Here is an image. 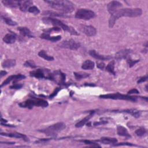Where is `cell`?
I'll list each match as a JSON object with an SVG mask.
<instances>
[{
    "label": "cell",
    "instance_id": "1",
    "mask_svg": "<svg viewBox=\"0 0 148 148\" xmlns=\"http://www.w3.org/2000/svg\"><path fill=\"white\" fill-rule=\"evenodd\" d=\"M142 10L140 8H125L117 9L113 14H110V17L109 19V27L112 28L116 21L121 17H136L142 14Z\"/></svg>",
    "mask_w": 148,
    "mask_h": 148
},
{
    "label": "cell",
    "instance_id": "2",
    "mask_svg": "<svg viewBox=\"0 0 148 148\" xmlns=\"http://www.w3.org/2000/svg\"><path fill=\"white\" fill-rule=\"evenodd\" d=\"M45 2L48 3L51 8L65 13H71L75 9V6L73 3L69 1L49 0V1H45Z\"/></svg>",
    "mask_w": 148,
    "mask_h": 148
},
{
    "label": "cell",
    "instance_id": "3",
    "mask_svg": "<svg viewBox=\"0 0 148 148\" xmlns=\"http://www.w3.org/2000/svg\"><path fill=\"white\" fill-rule=\"evenodd\" d=\"M43 21L45 24H51L56 27H60L62 29L66 31H68L71 35H78L79 34L71 26L67 25L63 23L61 20L51 17H45L43 18Z\"/></svg>",
    "mask_w": 148,
    "mask_h": 148
},
{
    "label": "cell",
    "instance_id": "4",
    "mask_svg": "<svg viewBox=\"0 0 148 148\" xmlns=\"http://www.w3.org/2000/svg\"><path fill=\"white\" fill-rule=\"evenodd\" d=\"M65 124L62 122H58L51 125H50L46 128L39 130L38 131L44 133L47 136H56L58 132L62 131L65 128Z\"/></svg>",
    "mask_w": 148,
    "mask_h": 148
},
{
    "label": "cell",
    "instance_id": "5",
    "mask_svg": "<svg viewBox=\"0 0 148 148\" xmlns=\"http://www.w3.org/2000/svg\"><path fill=\"white\" fill-rule=\"evenodd\" d=\"M18 105L21 108L32 109L34 106L45 108L49 105V103L46 101L43 100L42 99L32 98L31 99H28L24 102H22L20 103Z\"/></svg>",
    "mask_w": 148,
    "mask_h": 148
},
{
    "label": "cell",
    "instance_id": "6",
    "mask_svg": "<svg viewBox=\"0 0 148 148\" xmlns=\"http://www.w3.org/2000/svg\"><path fill=\"white\" fill-rule=\"evenodd\" d=\"M99 98L103 99H122V100H126V101H130L132 102L136 101L137 97L130 96L128 95L121 94L119 92L115 94H103L99 95Z\"/></svg>",
    "mask_w": 148,
    "mask_h": 148
},
{
    "label": "cell",
    "instance_id": "7",
    "mask_svg": "<svg viewBox=\"0 0 148 148\" xmlns=\"http://www.w3.org/2000/svg\"><path fill=\"white\" fill-rule=\"evenodd\" d=\"M95 17V13L87 9H80L75 13V17L79 19L88 20Z\"/></svg>",
    "mask_w": 148,
    "mask_h": 148
},
{
    "label": "cell",
    "instance_id": "8",
    "mask_svg": "<svg viewBox=\"0 0 148 148\" xmlns=\"http://www.w3.org/2000/svg\"><path fill=\"white\" fill-rule=\"evenodd\" d=\"M58 46L59 47L62 48H66L71 50H76L80 47V44L79 42H76L73 39H71L68 40H63L58 44Z\"/></svg>",
    "mask_w": 148,
    "mask_h": 148
},
{
    "label": "cell",
    "instance_id": "9",
    "mask_svg": "<svg viewBox=\"0 0 148 148\" xmlns=\"http://www.w3.org/2000/svg\"><path fill=\"white\" fill-rule=\"evenodd\" d=\"M80 29L88 36H93L97 34L96 29L92 25H81Z\"/></svg>",
    "mask_w": 148,
    "mask_h": 148
},
{
    "label": "cell",
    "instance_id": "10",
    "mask_svg": "<svg viewBox=\"0 0 148 148\" xmlns=\"http://www.w3.org/2000/svg\"><path fill=\"white\" fill-rule=\"evenodd\" d=\"M132 50L131 49L121 50L116 53L115 58L117 60L127 58L132 53Z\"/></svg>",
    "mask_w": 148,
    "mask_h": 148
},
{
    "label": "cell",
    "instance_id": "11",
    "mask_svg": "<svg viewBox=\"0 0 148 148\" xmlns=\"http://www.w3.org/2000/svg\"><path fill=\"white\" fill-rule=\"evenodd\" d=\"M121 6H122V3L121 2L117 1H112L108 4L107 8L109 13L112 14L115 11H116Z\"/></svg>",
    "mask_w": 148,
    "mask_h": 148
},
{
    "label": "cell",
    "instance_id": "12",
    "mask_svg": "<svg viewBox=\"0 0 148 148\" xmlns=\"http://www.w3.org/2000/svg\"><path fill=\"white\" fill-rule=\"evenodd\" d=\"M24 78H25V76L23 75H21V74L11 75V76H9L8 77H7V79L3 81V82L1 85V87L8 84V83H9L12 80H14H14H21V79H24Z\"/></svg>",
    "mask_w": 148,
    "mask_h": 148
},
{
    "label": "cell",
    "instance_id": "13",
    "mask_svg": "<svg viewBox=\"0 0 148 148\" xmlns=\"http://www.w3.org/2000/svg\"><path fill=\"white\" fill-rule=\"evenodd\" d=\"M1 135L6 136H9L11 138H21L23 139L26 142L29 141L28 138L24 134H21V133H18V132H10V133H2L1 132Z\"/></svg>",
    "mask_w": 148,
    "mask_h": 148
},
{
    "label": "cell",
    "instance_id": "14",
    "mask_svg": "<svg viewBox=\"0 0 148 148\" xmlns=\"http://www.w3.org/2000/svg\"><path fill=\"white\" fill-rule=\"evenodd\" d=\"M89 54L94 57L95 59L97 60H110L111 59L112 57L110 56H103V55H101L99 54L98 53L96 52L95 50H90L88 52Z\"/></svg>",
    "mask_w": 148,
    "mask_h": 148
},
{
    "label": "cell",
    "instance_id": "15",
    "mask_svg": "<svg viewBox=\"0 0 148 148\" xmlns=\"http://www.w3.org/2000/svg\"><path fill=\"white\" fill-rule=\"evenodd\" d=\"M47 70H43L42 69H38L35 71H32L29 72V75L32 77H35L38 79L46 78L45 72Z\"/></svg>",
    "mask_w": 148,
    "mask_h": 148
},
{
    "label": "cell",
    "instance_id": "16",
    "mask_svg": "<svg viewBox=\"0 0 148 148\" xmlns=\"http://www.w3.org/2000/svg\"><path fill=\"white\" fill-rule=\"evenodd\" d=\"M33 2L31 1H20L19 8L22 12H26L31 6Z\"/></svg>",
    "mask_w": 148,
    "mask_h": 148
},
{
    "label": "cell",
    "instance_id": "17",
    "mask_svg": "<svg viewBox=\"0 0 148 148\" xmlns=\"http://www.w3.org/2000/svg\"><path fill=\"white\" fill-rule=\"evenodd\" d=\"M117 132L119 135L125 136L127 138H131V136L128 133L127 128L122 125H118L117 127Z\"/></svg>",
    "mask_w": 148,
    "mask_h": 148
},
{
    "label": "cell",
    "instance_id": "18",
    "mask_svg": "<svg viewBox=\"0 0 148 148\" xmlns=\"http://www.w3.org/2000/svg\"><path fill=\"white\" fill-rule=\"evenodd\" d=\"M40 38L44 39H46L48 40H50L51 42H57L60 40L61 39V36L60 35H58L56 36H51L49 34L47 33H43L40 36Z\"/></svg>",
    "mask_w": 148,
    "mask_h": 148
},
{
    "label": "cell",
    "instance_id": "19",
    "mask_svg": "<svg viewBox=\"0 0 148 148\" xmlns=\"http://www.w3.org/2000/svg\"><path fill=\"white\" fill-rule=\"evenodd\" d=\"M2 2L5 6L10 8H17L20 6V1H13V0H3Z\"/></svg>",
    "mask_w": 148,
    "mask_h": 148
},
{
    "label": "cell",
    "instance_id": "20",
    "mask_svg": "<svg viewBox=\"0 0 148 148\" xmlns=\"http://www.w3.org/2000/svg\"><path fill=\"white\" fill-rule=\"evenodd\" d=\"M16 35L13 33L7 34L3 38V42H5L6 43H8V44L13 43L16 41Z\"/></svg>",
    "mask_w": 148,
    "mask_h": 148
},
{
    "label": "cell",
    "instance_id": "21",
    "mask_svg": "<svg viewBox=\"0 0 148 148\" xmlns=\"http://www.w3.org/2000/svg\"><path fill=\"white\" fill-rule=\"evenodd\" d=\"M94 113V110H92L90 112V114L87 116L86 117H85L84 119H83L81 121H80L79 122H78L75 125V127H77V128H79V127H83L86 123H87V122L88 121V120L90 119V118L93 116Z\"/></svg>",
    "mask_w": 148,
    "mask_h": 148
},
{
    "label": "cell",
    "instance_id": "22",
    "mask_svg": "<svg viewBox=\"0 0 148 148\" xmlns=\"http://www.w3.org/2000/svg\"><path fill=\"white\" fill-rule=\"evenodd\" d=\"M17 29L20 31V33L24 36H28L29 38H33L34 36L32 35L31 31L27 27H20L17 28Z\"/></svg>",
    "mask_w": 148,
    "mask_h": 148
},
{
    "label": "cell",
    "instance_id": "23",
    "mask_svg": "<svg viewBox=\"0 0 148 148\" xmlns=\"http://www.w3.org/2000/svg\"><path fill=\"white\" fill-rule=\"evenodd\" d=\"M95 66V64L92 61L90 60H86L82 65V68L85 70H90L94 69Z\"/></svg>",
    "mask_w": 148,
    "mask_h": 148
},
{
    "label": "cell",
    "instance_id": "24",
    "mask_svg": "<svg viewBox=\"0 0 148 148\" xmlns=\"http://www.w3.org/2000/svg\"><path fill=\"white\" fill-rule=\"evenodd\" d=\"M16 60L13 59H6L2 63V66L3 68H9L14 66L16 65Z\"/></svg>",
    "mask_w": 148,
    "mask_h": 148
},
{
    "label": "cell",
    "instance_id": "25",
    "mask_svg": "<svg viewBox=\"0 0 148 148\" xmlns=\"http://www.w3.org/2000/svg\"><path fill=\"white\" fill-rule=\"evenodd\" d=\"M104 144H114L116 143L117 140L114 138H109V137H102L100 140H98Z\"/></svg>",
    "mask_w": 148,
    "mask_h": 148
},
{
    "label": "cell",
    "instance_id": "26",
    "mask_svg": "<svg viewBox=\"0 0 148 148\" xmlns=\"http://www.w3.org/2000/svg\"><path fill=\"white\" fill-rule=\"evenodd\" d=\"M121 112H125L128 114H130L132 116L138 118L140 116V112L139 110L135 109H125L123 110H121Z\"/></svg>",
    "mask_w": 148,
    "mask_h": 148
},
{
    "label": "cell",
    "instance_id": "27",
    "mask_svg": "<svg viewBox=\"0 0 148 148\" xmlns=\"http://www.w3.org/2000/svg\"><path fill=\"white\" fill-rule=\"evenodd\" d=\"M38 56L40 57H42L43 58H44L47 61H53L54 60V58L52 56H49L47 53L44 50H40L39 53H38Z\"/></svg>",
    "mask_w": 148,
    "mask_h": 148
},
{
    "label": "cell",
    "instance_id": "28",
    "mask_svg": "<svg viewBox=\"0 0 148 148\" xmlns=\"http://www.w3.org/2000/svg\"><path fill=\"white\" fill-rule=\"evenodd\" d=\"M105 69L108 72H109L111 74H113V75H115L116 73H115V71H114V60L111 61L107 65Z\"/></svg>",
    "mask_w": 148,
    "mask_h": 148
},
{
    "label": "cell",
    "instance_id": "29",
    "mask_svg": "<svg viewBox=\"0 0 148 148\" xmlns=\"http://www.w3.org/2000/svg\"><path fill=\"white\" fill-rule=\"evenodd\" d=\"M1 18L4 21V22L7 24L11 26H14L17 25V23L13 20H12L10 18L6 17L5 16H3V14H1Z\"/></svg>",
    "mask_w": 148,
    "mask_h": 148
},
{
    "label": "cell",
    "instance_id": "30",
    "mask_svg": "<svg viewBox=\"0 0 148 148\" xmlns=\"http://www.w3.org/2000/svg\"><path fill=\"white\" fill-rule=\"evenodd\" d=\"M73 74L75 76V78L77 80H80L83 78H86L88 76H90L89 73H85V72H73Z\"/></svg>",
    "mask_w": 148,
    "mask_h": 148
},
{
    "label": "cell",
    "instance_id": "31",
    "mask_svg": "<svg viewBox=\"0 0 148 148\" xmlns=\"http://www.w3.org/2000/svg\"><path fill=\"white\" fill-rule=\"evenodd\" d=\"M43 14H47L50 15L51 16H58V17H67L66 15H65L63 13H57L53 12L50 11H46L43 13Z\"/></svg>",
    "mask_w": 148,
    "mask_h": 148
},
{
    "label": "cell",
    "instance_id": "32",
    "mask_svg": "<svg viewBox=\"0 0 148 148\" xmlns=\"http://www.w3.org/2000/svg\"><path fill=\"white\" fill-rule=\"evenodd\" d=\"M146 130L143 127L138 128L135 131V134L139 136H143L146 134Z\"/></svg>",
    "mask_w": 148,
    "mask_h": 148
},
{
    "label": "cell",
    "instance_id": "33",
    "mask_svg": "<svg viewBox=\"0 0 148 148\" xmlns=\"http://www.w3.org/2000/svg\"><path fill=\"white\" fill-rule=\"evenodd\" d=\"M28 11L34 14H38L40 13V10L38 9V8H37L35 6H31V7H29Z\"/></svg>",
    "mask_w": 148,
    "mask_h": 148
},
{
    "label": "cell",
    "instance_id": "34",
    "mask_svg": "<svg viewBox=\"0 0 148 148\" xmlns=\"http://www.w3.org/2000/svg\"><path fill=\"white\" fill-rule=\"evenodd\" d=\"M24 65L25 66H27V67H30L32 68H35L36 67V65H35V62L32 61V60H27L25 61V62L24 63Z\"/></svg>",
    "mask_w": 148,
    "mask_h": 148
},
{
    "label": "cell",
    "instance_id": "35",
    "mask_svg": "<svg viewBox=\"0 0 148 148\" xmlns=\"http://www.w3.org/2000/svg\"><path fill=\"white\" fill-rule=\"evenodd\" d=\"M139 61V60H131V58H128L127 60V63L129 65V66L131 68L132 66H133L136 63L138 62Z\"/></svg>",
    "mask_w": 148,
    "mask_h": 148
},
{
    "label": "cell",
    "instance_id": "36",
    "mask_svg": "<svg viewBox=\"0 0 148 148\" xmlns=\"http://www.w3.org/2000/svg\"><path fill=\"white\" fill-rule=\"evenodd\" d=\"M136 146V145H134V144H132L131 143H128V142H123V143H117V144H114L113 146Z\"/></svg>",
    "mask_w": 148,
    "mask_h": 148
},
{
    "label": "cell",
    "instance_id": "37",
    "mask_svg": "<svg viewBox=\"0 0 148 148\" xmlns=\"http://www.w3.org/2000/svg\"><path fill=\"white\" fill-rule=\"evenodd\" d=\"M61 90V88L60 87H57L56 88V89L54 90V91L53 92V93L49 96V98H53L54 97H55L57 93L58 92V91Z\"/></svg>",
    "mask_w": 148,
    "mask_h": 148
},
{
    "label": "cell",
    "instance_id": "38",
    "mask_svg": "<svg viewBox=\"0 0 148 148\" xmlns=\"http://www.w3.org/2000/svg\"><path fill=\"white\" fill-rule=\"evenodd\" d=\"M105 64L102 62H97V66L100 69H103L105 68Z\"/></svg>",
    "mask_w": 148,
    "mask_h": 148
},
{
    "label": "cell",
    "instance_id": "39",
    "mask_svg": "<svg viewBox=\"0 0 148 148\" xmlns=\"http://www.w3.org/2000/svg\"><path fill=\"white\" fill-rule=\"evenodd\" d=\"M147 80V75H145L143 77H141L139 79V80H138L137 82V83L138 84H139L140 83H142V82H144L145 81H146Z\"/></svg>",
    "mask_w": 148,
    "mask_h": 148
},
{
    "label": "cell",
    "instance_id": "40",
    "mask_svg": "<svg viewBox=\"0 0 148 148\" xmlns=\"http://www.w3.org/2000/svg\"><path fill=\"white\" fill-rule=\"evenodd\" d=\"M23 87V84H14L10 87V88L12 89H20Z\"/></svg>",
    "mask_w": 148,
    "mask_h": 148
},
{
    "label": "cell",
    "instance_id": "41",
    "mask_svg": "<svg viewBox=\"0 0 148 148\" xmlns=\"http://www.w3.org/2000/svg\"><path fill=\"white\" fill-rule=\"evenodd\" d=\"M139 92V91L136 89V88H133L130 90V91H128V94H138Z\"/></svg>",
    "mask_w": 148,
    "mask_h": 148
},
{
    "label": "cell",
    "instance_id": "42",
    "mask_svg": "<svg viewBox=\"0 0 148 148\" xmlns=\"http://www.w3.org/2000/svg\"><path fill=\"white\" fill-rule=\"evenodd\" d=\"M108 122L106 121H104V120H102V121H95L94 123V125H100V124H106Z\"/></svg>",
    "mask_w": 148,
    "mask_h": 148
},
{
    "label": "cell",
    "instance_id": "43",
    "mask_svg": "<svg viewBox=\"0 0 148 148\" xmlns=\"http://www.w3.org/2000/svg\"><path fill=\"white\" fill-rule=\"evenodd\" d=\"M50 139H40L38 140H36L35 142L36 143H41V142H45L49 140Z\"/></svg>",
    "mask_w": 148,
    "mask_h": 148
},
{
    "label": "cell",
    "instance_id": "44",
    "mask_svg": "<svg viewBox=\"0 0 148 148\" xmlns=\"http://www.w3.org/2000/svg\"><path fill=\"white\" fill-rule=\"evenodd\" d=\"M7 74V72L5 71H1L0 72V77H3V76L6 75Z\"/></svg>",
    "mask_w": 148,
    "mask_h": 148
},
{
    "label": "cell",
    "instance_id": "45",
    "mask_svg": "<svg viewBox=\"0 0 148 148\" xmlns=\"http://www.w3.org/2000/svg\"><path fill=\"white\" fill-rule=\"evenodd\" d=\"M84 86H95V84H92V83H88V84H87V83H86L85 84H84Z\"/></svg>",
    "mask_w": 148,
    "mask_h": 148
},
{
    "label": "cell",
    "instance_id": "46",
    "mask_svg": "<svg viewBox=\"0 0 148 148\" xmlns=\"http://www.w3.org/2000/svg\"><path fill=\"white\" fill-rule=\"evenodd\" d=\"M1 143H6V144H14V142H1Z\"/></svg>",
    "mask_w": 148,
    "mask_h": 148
}]
</instances>
